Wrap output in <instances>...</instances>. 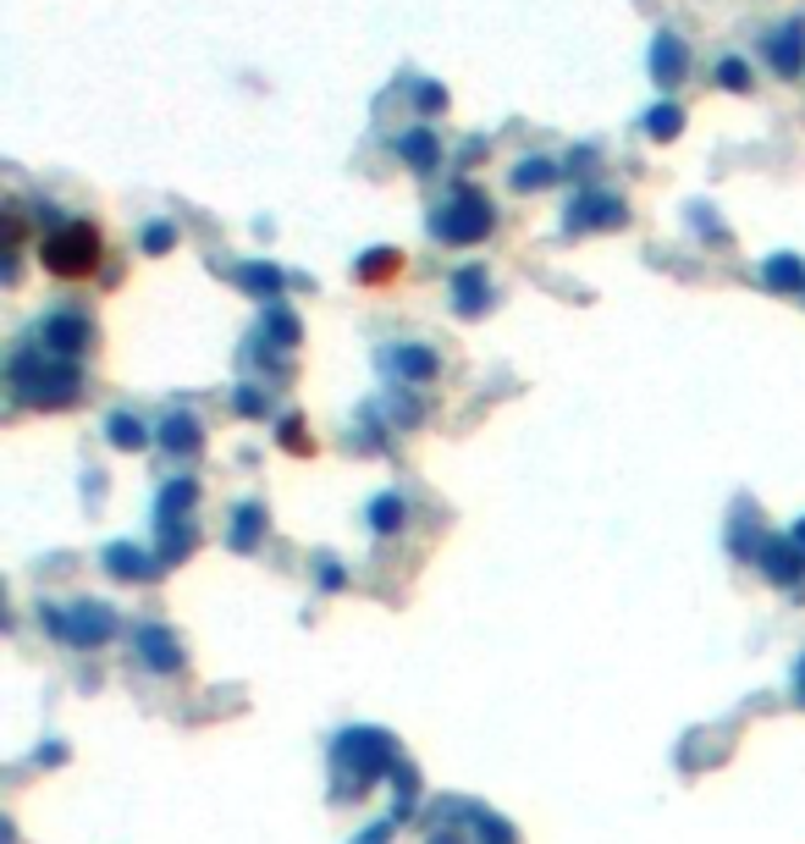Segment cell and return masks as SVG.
<instances>
[{"label": "cell", "instance_id": "cell-3", "mask_svg": "<svg viewBox=\"0 0 805 844\" xmlns=\"http://www.w3.org/2000/svg\"><path fill=\"white\" fill-rule=\"evenodd\" d=\"M767 66H772L778 77H800V66H805V17L783 23V28L767 39Z\"/></svg>", "mask_w": 805, "mask_h": 844}, {"label": "cell", "instance_id": "cell-5", "mask_svg": "<svg viewBox=\"0 0 805 844\" xmlns=\"http://www.w3.org/2000/svg\"><path fill=\"white\" fill-rule=\"evenodd\" d=\"M618 221H623V199L612 194H585L569 210V227H618Z\"/></svg>", "mask_w": 805, "mask_h": 844}, {"label": "cell", "instance_id": "cell-16", "mask_svg": "<svg viewBox=\"0 0 805 844\" xmlns=\"http://www.w3.org/2000/svg\"><path fill=\"white\" fill-rule=\"evenodd\" d=\"M111 431H117V448H138V442H144V426H138V419H111Z\"/></svg>", "mask_w": 805, "mask_h": 844}, {"label": "cell", "instance_id": "cell-15", "mask_svg": "<svg viewBox=\"0 0 805 844\" xmlns=\"http://www.w3.org/2000/svg\"><path fill=\"white\" fill-rule=\"evenodd\" d=\"M243 282H248L254 293H277V288H282V277H277V271H265V266H248Z\"/></svg>", "mask_w": 805, "mask_h": 844}, {"label": "cell", "instance_id": "cell-1", "mask_svg": "<svg viewBox=\"0 0 805 844\" xmlns=\"http://www.w3.org/2000/svg\"><path fill=\"white\" fill-rule=\"evenodd\" d=\"M39 260L56 282H83V277H95L100 260H106V237L95 221H66L56 227L45 243H39Z\"/></svg>", "mask_w": 805, "mask_h": 844}, {"label": "cell", "instance_id": "cell-10", "mask_svg": "<svg viewBox=\"0 0 805 844\" xmlns=\"http://www.w3.org/2000/svg\"><path fill=\"white\" fill-rule=\"evenodd\" d=\"M646 133H651V138H679V133H684V111H679V106L646 111Z\"/></svg>", "mask_w": 805, "mask_h": 844}, {"label": "cell", "instance_id": "cell-14", "mask_svg": "<svg viewBox=\"0 0 805 844\" xmlns=\"http://www.w3.org/2000/svg\"><path fill=\"white\" fill-rule=\"evenodd\" d=\"M171 243H176V227H171V221H155V227H144V248H149V255H166Z\"/></svg>", "mask_w": 805, "mask_h": 844}, {"label": "cell", "instance_id": "cell-11", "mask_svg": "<svg viewBox=\"0 0 805 844\" xmlns=\"http://www.w3.org/2000/svg\"><path fill=\"white\" fill-rule=\"evenodd\" d=\"M767 282H772V288H783V293H800V288H805V266L783 255V260H772V266H767Z\"/></svg>", "mask_w": 805, "mask_h": 844}, {"label": "cell", "instance_id": "cell-4", "mask_svg": "<svg viewBox=\"0 0 805 844\" xmlns=\"http://www.w3.org/2000/svg\"><path fill=\"white\" fill-rule=\"evenodd\" d=\"M684 72H690V50H684V39H679L673 28H662V34L651 39V77L662 83V89H673Z\"/></svg>", "mask_w": 805, "mask_h": 844}, {"label": "cell", "instance_id": "cell-12", "mask_svg": "<svg viewBox=\"0 0 805 844\" xmlns=\"http://www.w3.org/2000/svg\"><path fill=\"white\" fill-rule=\"evenodd\" d=\"M718 83H723L729 95H745V89H751V66H745L740 56H729V61L718 66Z\"/></svg>", "mask_w": 805, "mask_h": 844}, {"label": "cell", "instance_id": "cell-2", "mask_svg": "<svg viewBox=\"0 0 805 844\" xmlns=\"http://www.w3.org/2000/svg\"><path fill=\"white\" fill-rule=\"evenodd\" d=\"M491 205L480 199V194H469V188H459V199L453 205H441L436 216H430V232L436 237H447V243H480L486 232H491Z\"/></svg>", "mask_w": 805, "mask_h": 844}, {"label": "cell", "instance_id": "cell-17", "mask_svg": "<svg viewBox=\"0 0 805 844\" xmlns=\"http://www.w3.org/2000/svg\"><path fill=\"white\" fill-rule=\"evenodd\" d=\"M447 106V95L436 89V83H425V89H419V111H441Z\"/></svg>", "mask_w": 805, "mask_h": 844}, {"label": "cell", "instance_id": "cell-9", "mask_svg": "<svg viewBox=\"0 0 805 844\" xmlns=\"http://www.w3.org/2000/svg\"><path fill=\"white\" fill-rule=\"evenodd\" d=\"M392 271H403V255L392 248H370V260H359V282H387Z\"/></svg>", "mask_w": 805, "mask_h": 844}, {"label": "cell", "instance_id": "cell-13", "mask_svg": "<svg viewBox=\"0 0 805 844\" xmlns=\"http://www.w3.org/2000/svg\"><path fill=\"white\" fill-rule=\"evenodd\" d=\"M480 298H486L480 271H464V277H459V309H464V315H475V309H480Z\"/></svg>", "mask_w": 805, "mask_h": 844}, {"label": "cell", "instance_id": "cell-7", "mask_svg": "<svg viewBox=\"0 0 805 844\" xmlns=\"http://www.w3.org/2000/svg\"><path fill=\"white\" fill-rule=\"evenodd\" d=\"M398 155L414 166V172H430V166H436V138H430V127L403 133V138H398Z\"/></svg>", "mask_w": 805, "mask_h": 844}, {"label": "cell", "instance_id": "cell-8", "mask_svg": "<svg viewBox=\"0 0 805 844\" xmlns=\"http://www.w3.org/2000/svg\"><path fill=\"white\" fill-rule=\"evenodd\" d=\"M552 178H558V166H552V160H541V155H535V160H524V166H519V172H513V188H519V194H529V188H547Z\"/></svg>", "mask_w": 805, "mask_h": 844}, {"label": "cell", "instance_id": "cell-6", "mask_svg": "<svg viewBox=\"0 0 805 844\" xmlns=\"http://www.w3.org/2000/svg\"><path fill=\"white\" fill-rule=\"evenodd\" d=\"M45 343L61 348V354H77V348L88 343V331H83V320H72V315H50V320H45Z\"/></svg>", "mask_w": 805, "mask_h": 844}]
</instances>
